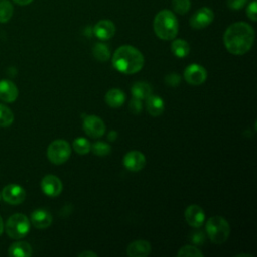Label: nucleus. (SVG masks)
I'll list each match as a JSON object with an SVG mask.
<instances>
[{"mask_svg": "<svg viewBox=\"0 0 257 257\" xmlns=\"http://www.w3.org/2000/svg\"><path fill=\"white\" fill-rule=\"evenodd\" d=\"M255 39L253 27L246 22H235L231 24L223 35L226 49L234 55H242L248 52Z\"/></svg>", "mask_w": 257, "mask_h": 257, "instance_id": "obj_1", "label": "nucleus"}, {"mask_svg": "<svg viewBox=\"0 0 257 257\" xmlns=\"http://www.w3.org/2000/svg\"><path fill=\"white\" fill-rule=\"evenodd\" d=\"M145 63L142 52L132 45L119 46L112 55V66L124 74L139 72Z\"/></svg>", "mask_w": 257, "mask_h": 257, "instance_id": "obj_2", "label": "nucleus"}, {"mask_svg": "<svg viewBox=\"0 0 257 257\" xmlns=\"http://www.w3.org/2000/svg\"><path fill=\"white\" fill-rule=\"evenodd\" d=\"M153 27L156 35L163 40H172L178 34L179 23L174 12L163 9L154 18Z\"/></svg>", "mask_w": 257, "mask_h": 257, "instance_id": "obj_3", "label": "nucleus"}, {"mask_svg": "<svg viewBox=\"0 0 257 257\" xmlns=\"http://www.w3.org/2000/svg\"><path fill=\"white\" fill-rule=\"evenodd\" d=\"M230 225L221 216H213L206 223V232L214 244H222L227 241L230 235Z\"/></svg>", "mask_w": 257, "mask_h": 257, "instance_id": "obj_4", "label": "nucleus"}, {"mask_svg": "<svg viewBox=\"0 0 257 257\" xmlns=\"http://www.w3.org/2000/svg\"><path fill=\"white\" fill-rule=\"evenodd\" d=\"M30 230V222L28 218L21 213L13 214L8 218L5 224L6 234L15 240L25 237Z\"/></svg>", "mask_w": 257, "mask_h": 257, "instance_id": "obj_5", "label": "nucleus"}, {"mask_svg": "<svg viewBox=\"0 0 257 257\" xmlns=\"http://www.w3.org/2000/svg\"><path fill=\"white\" fill-rule=\"evenodd\" d=\"M71 154V147L64 140H55L47 148V158L54 165L65 163Z\"/></svg>", "mask_w": 257, "mask_h": 257, "instance_id": "obj_6", "label": "nucleus"}, {"mask_svg": "<svg viewBox=\"0 0 257 257\" xmlns=\"http://www.w3.org/2000/svg\"><path fill=\"white\" fill-rule=\"evenodd\" d=\"M82 127L84 133L90 138H100L105 132L103 120L96 115H86L83 119Z\"/></svg>", "mask_w": 257, "mask_h": 257, "instance_id": "obj_7", "label": "nucleus"}, {"mask_svg": "<svg viewBox=\"0 0 257 257\" xmlns=\"http://www.w3.org/2000/svg\"><path fill=\"white\" fill-rule=\"evenodd\" d=\"M214 20V12L209 7L199 8L190 18V25L194 29H203Z\"/></svg>", "mask_w": 257, "mask_h": 257, "instance_id": "obj_8", "label": "nucleus"}, {"mask_svg": "<svg viewBox=\"0 0 257 257\" xmlns=\"http://www.w3.org/2000/svg\"><path fill=\"white\" fill-rule=\"evenodd\" d=\"M1 197L8 204L18 205L25 200L26 193L21 186L17 184H8L3 188Z\"/></svg>", "mask_w": 257, "mask_h": 257, "instance_id": "obj_9", "label": "nucleus"}, {"mask_svg": "<svg viewBox=\"0 0 257 257\" xmlns=\"http://www.w3.org/2000/svg\"><path fill=\"white\" fill-rule=\"evenodd\" d=\"M184 77L188 83L192 85H200L207 79V71L202 65L192 63L185 68Z\"/></svg>", "mask_w": 257, "mask_h": 257, "instance_id": "obj_10", "label": "nucleus"}, {"mask_svg": "<svg viewBox=\"0 0 257 257\" xmlns=\"http://www.w3.org/2000/svg\"><path fill=\"white\" fill-rule=\"evenodd\" d=\"M42 192L48 197H56L62 191V183L54 175H46L40 183Z\"/></svg>", "mask_w": 257, "mask_h": 257, "instance_id": "obj_11", "label": "nucleus"}, {"mask_svg": "<svg viewBox=\"0 0 257 257\" xmlns=\"http://www.w3.org/2000/svg\"><path fill=\"white\" fill-rule=\"evenodd\" d=\"M123 166L132 172H139L146 166V157L140 151H131L123 157Z\"/></svg>", "mask_w": 257, "mask_h": 257, "instance_id": "obj_12", "label": "nucleus"}, {"mask_svg": "<svg viewBox=\"0 0 257 257\" xmlns=\"http://www.w3.org/2000/svg\"><path fill=\"white\" fill-rule=\"evenodd\" d=\"M185 220L191 227L199 228L204 223L205 213L200 206L190 205L185 210Z\"/></svg>", "mask_w": 257, "mask_h": 257, "instance_id": "obj_13", "label": "nucleus"}, {"mask_svg": "<svg viewBox=\"0 0 257 257\" xmlns=\"http://www.w3.org/2000/svg\"><path fill=\"white\" fill-rule=\"evenodd\" d=\"M114 23L108 19L99 20L93 27L94 35L100 40H108L114 35Z\"/></svg>", "mask_w": 257, "mask_h": 257, "instance_id": "obj_14", "label": "nucleus"}, {"mask_svg": "<svg viewBox=\"0 0 257 257\" xmlns=\"http://www.w3.org/2000/svg\"><path fill=\"white\" fill-rule=\"evenodd\" d=\"M152 252V246L147 240H135L126 248L130 257H147Z\"/></svg>", "mask_w": 257, "mask_h": 257, "instance_id": "obj_15", "label": "nucleus"}, {"mask_svg": "<svg viewBox=\"0 0 257 257\" xmlns=\"http://www.w3.org/2000/svg\"><path fill=\"white\" fill-rule=\"evenodd\" d=\"M30 220L35 228L45 229L51 225L52 216L45 209H36L31 213Z\"/></svg>", "mask_w": 257, "mask_h": 257, "instance_id": "obj_16", "label": "nucleus"}, {"mask_svg": "<svg viewBox=\"0 0 257 257\" xmlns=\"http://www.w3.org/2000/svg\"><path fill=\"white\" fill-rule=\"evenodd\" d=\"M18 96V89L16 85L9 79L0 80V99L5 102H12Z\"/></svg>", "mask_w": 257, "mask_h": 257, "instance_id": "obj_17", "label": "nucleus"}, {"mask_svg": "<svg viewBox=\"0 0 257 257\" xmlns=\"http://www.w3.org/2000/svg\"><path fill=\"white\" fill-rule=\"evenodd\" d=\"M8 255L12 257H30L32 255V248L27 242L17 241L10 245Z\"/></svg>", "mask_w": 257, "mask_h": 257, "instance_id": "obj_18", "label": "nucleus"}, {"mask_svg": "<svg viewBox=\"0 0 257 257\" xmlns=\"http://www.w3.org/2000/svg\"><path fill=\"white\" fill-rule=\"evenodd\" d=\"M146 107H147L148 112L151 115H153V116L161 115L165 108L164 100L158 95L151 94L150 96H148L146 98Z\"/></svg>", "mask_w": 257, "mask_h": 257, "instance_id": "obj_19", "label": "nucleus"}, {"mask_svg": "<svg viewBox=\"0 0 257 257\" xmlns=\"http://www.w3.org/2000/svg\"><path fill=\"white\" fill-rule=\"evenodd\" d=\"M104 99L108 106L119 107L124 103L125 95L122 90H120L118 88H111L106 92Z\"/></svg>", "mask_w": 257, "mask_h": 257, "instance_id": "obj_20", "label": "nucleus"}, {"mask_svg": "<svg viewBox=\"0 0 257 257\" xmlns=\"http://www.w3.org/2000/svg\"><path fill=\"white\" fill-rule=\"evenodd\" d=\"M132 94L134 97L139 98L141 100L146 99L148 96L152 94V86L145 81L135 82L132 86Z\"/></svg>", "mask_w": 257, "mask_h": 257, "instance_id": "obj_21", "label": "nucleus"}, {"mask_svg": "<svg viewBox=\"0 0 257 257\" xmlns=\"http://www.w3.org/2000/svg\"><path fill=\"white\" fill-rule=\"evenodd\" d=\"M171 49H172V52L174 53L175 56L183 58V57H186L189 54L190 45L186 40L178 38V39H175L172 42Z\"/></svg>", "mask_w": 257, "mask_h": 257, "instance_id": "obj_22", "label": "nucleus"}, {"mask_svg": "<svg viewBox=\"0 0 257 257\" xmlns=\"http://www.w3.org/2000/svg\"><path fill=\"white\" fill-rule=\"evenodd\" d=\"M92 54L98 61H106L110 57V50L104 43H95L92 47Z\"/></svg>", "mask_w": 257, "mask_h": 257, "instance_id": "obj_23", "label": "nucleus"}, {"mask_svg": "<svg viewBox=\"0 0 257 257\" xmlns=\"http://www.w3.org/2000/svg\"><path fill=\"white\" fill-rule=\"evenodd\" d=\"M13 15L12 3L8 0H0V23L10 20Z\"/></svg>", "mask_w": 257, "mask_h": 257, "instance_id": "obj_24", "label": "nucleus"}, {"mask_svg": "<svg viewBox=\"0 0 257 257\" xmlns=\"http://www.w3.org/2000/svg\"><path fill=\"white\" fill-rule=\"evenodd\" d=\"M13 120L14 115L12 110L8 106L0 103V126L7 127L10 124H12Z\"/></svg>", "mask_w": 257, "mask_h": 257, "instance_id": "obj_25", "label": "nucleus"}, {"mask_svg": "<svg viewBox=\"0 0 257 257\" xmlns=\"http://www.w3.org/2000/svg\"><path fill=\"white\" fill-rule=\"evenodd\" d=\"M90 143L85 138H77L72 143L73 150L79 155H86L90 151Z\"/></svg>", "mask_w": 257, "mask_h": 257, "instance_id": "obj_26", "label": "nucleus"}, {"mask_svg": "<svg viewBox=\"0 0 257 257\" xmlns=\"http://www.w3.org/2000/svg\"><path fill=\"white\" fill-rule=\"evenodd\" d=\"M177 256H179V257H203L204 254L196 246L186 245V246H183L179 250V252L177 253Z\"/></svg>", "mask_w": 257, "mask_h": 257, "instance_id": "obj_27", "label": "nucleus"}, {"mask_svg": "<svg viewBox=\"0 0 257 257\" xmlns=\"http://www.w3.org/2000/svg\"><path fill=\"white\" fill-rule=\"evenodd\" d=\"M90 150L92 151V153L94 155L99 156V157H103V156H107L110 153L111 147L108 144L104 143V142H95L90 147Z\"/></svg>", "mask_w": 257, "mask_h": 257, "instance_id": "obj_28", "label": "nucleus"}, {"mask_svg": "<svg viewBox=\"0 0 257 257\" xmlns=\"http://www.w3.org/2000/svg\"><path fill=\"white\" fill-rule=\"evenodd\" d=\"M172 6L176 13L178 14H186L191 8L190 0H172Z\"/></svg>", "mask_w": 257, "mask_h": 257, "instance_id": "obj_29", "label": "nucleus"}, {"mask_svg": "<svg viewBox=\"0 0 257 257\" xmlns=\"http://www.w3.org/2000/svg\"><path fill=\"white\" fill-rule=\"evenodd\" d=\"M190 241L194 244V245H203L205 243V234L202 232V231H195V232H192L190 237H189Z\"/></svg>", "mask_w": 257, "mask_h": 257, "instance_id": "obj_30", "label": "nucleus"}, {"mask_svg": "<svg viewBox=\"0 0 257 257\" xmlns=\"http://www.w3.org/2000/svg\"><path fill=\"white\" fill-rule=\"evenodd\" d=\"M246 14L250 20L252 21L257 20V2L256 1H252L251 3H249L246 9Z\"/></svg>", "mask_w": 257, "mask_h": 257, "instance_id": "obj_31", "label": "nucleus"}, {"mask_svg": "<svg viewBox=\"0 0 257 257\" xmlns=\"http://www.w3.org/2000/svg\"><path fill=\"white\" fill-rule=\"evenodd\" d=\"M128 108L130 110L135 113V114H138L142 111V108H143V105H142V102H141V99L139 98H136V97H133L130 101V104H128Z\"/></svg>", "mask_w": 257, "mask_h": 257, "instance_id": "obj_32", "label": "nucleus"}, {"mask_svg": "<svg viewBox=\"0 0 257 257\" xmlns=\"http://www.w3.org/2000/svg\"><path fill=\"white\" fill-rule=\"evenodd\" d=\"M165 81H166V83H167L168 85L175 87V86H177V85L180 84V82H181V77H180V75H179L178 73L173 72V73H170V74H168V75L166 76Z\"/></svg>", "mask_w": 257, "mask_h": 257, "instance_id": "obj_33", "label": "nucleus"}, {"mask_svg": "<svg viewBox=\"0 0 257 257\" xmlns=\"http://www.w3.org/2000/svg\"><path fill=\"white\" fill-rule=\"evenodd\" d=\"M248 0H227V5L232 10H239L245 6Z\"/></svg>", "mask_w": 257, "mask_h": 257, "instance_id": "obj_34", "label": "nucleus"}, {"mask_svg": "<svg viewBox=\"0 0 257 257\" xmlns=\"http://www.w3.org/2000/svg\"><path fill=\"white\" fill-rule=\"evenodd\" d=\"M77 256H79V257H97V254L92 252V251L85 250V251H82V252L78 253Z\"/></svg>", "mask_w": 257, "mask_h": 257, "instance_id": "obj_35", "label": "nucleus"}, {"mask_svg": "<svg viewBox=\"0 0 257 257\" xmlns=\"http://www.w3.org/2000/svg\"><path fill=\"white\" fill-rule=\"evenodd\" d=\"M14 3L20 5V6H25V5H28L30 4L33 0H12Z\"/></svg>", "mask_w": 257, "mask_h": 257, "instance_id": "obj_36", "label": "nucleus"}, {"mask_svg": "<svg viewBox=\"0 0 257 257\" xmlns=\"http://www.w3.org/2000/svg\"><path fill=\"white\" fill-rule=\"evenodd\" d=\"M116 136H117V134L113 131V132H110L109 134H108V140L109 141H114L115 140V138H116Z\"/></svg>", "mask_w": 257, "mask_h": 257, "instance_id": "obj_37", "label": "nucleus"}, {"mask_svg": "<svg viewBox=\"0 0 257 257\" xmlns=\"http://www.w3.org/2000/svg\"><path fill=\"white\" fill-rule=\"evenodd\" d=\"M3 229H4V224H3V220H2V218L0 217V235L2 234V232H3Z\"/></svg>", "mask_w": 257, "mask_h": 257, "instance_id": "obj_38", "label": "nucleus"}, {"mask_svg": "<svg viewBox=\"0 0 257 257\" xmlns=\"http://www.w3.org/2000/svg\"><path fill=\"white\" fill-rule=\"evenodd\" d=\"M237 256H247V257H251V255H249V254H240V255H237Z\"/></svg>", "mask_w": 257, "mask_h": 257, "instance_id": "obj_39", "label": "nucleus"}, {"mask_svg": "<svg viewBox=\"0 0 257 257\" xmlns=\"http://www.w3.org/2000/svg\"><path fill=\"white\" fill-rule=\"evenodd\" d=\"M0 199H1V193H0Z\"/></svg>", "mask_w": 257, "mask_h": 257, "instance_id": "obj_40", "label": "nucleus"}]
</instances>
